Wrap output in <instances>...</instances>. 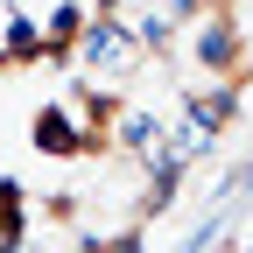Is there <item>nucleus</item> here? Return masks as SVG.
I'll list each match as a JSON object with an SVG mask.
<instances>
[{
    "instance_id": "20e7f679",
    "label": "nucleus",
    "mask_w": 253,
    "mask_h": 253,
    "mask_svg": "<svg viewBox=\"0 0 253 253\" xmlns=\"http://www.w3.org/2000/svg\"><path fill=\"white\" fill-rule=\"evenodd\" d=\"M28 49H42V36H36L28 21H14V56H28Z\"/></svg>"
},
{
    "instance_id": "f03ea898",
    "label": "nucleus",
    "mask_w": 253,
    "mask_h": 253,
    "mask_svg": "<svg viewBox=\"0 0 253 253\" xmlns=\"http://www.w3.org/2000/svg\"><path fill=\"white\" fill-rule=\"evenodd\" d=\"M197 63H211V71H232V63H239V36H232V21L197 28Z\"/></svg>"
},
{
    "instance_id": "f257e3e1",
    "label": "nucleus",
    "mask_w": 253,
    "mask_h": 253,
    "mask_svg": "<svg viewBox=\"0 0 253 253\" xmlns=\"http://www.w3.org/2000/svg\"><path fill=\"white\" fill-rule=\"evenodd\" d=\"M84 63H106V71H126V63H134V42L120 36L113 21H91L84 28Z\"/></svg>"
},
{
    "instance_id": "7ed1b4c3",
    "label": "nucleus",
    "mask_w": 253,
    "mask_h": 253,
    "mask_svg": "<svg viewBox=\"0 0 253 253\" xmlns=\"http://www.w3.org/2000/svg\"><path fill=\"white\" fill-rule=\"evenodd\" d=\"M120 134L134 141V148H148V141H155V120H141V113H126V126H120Z\"/></svg>"
}]
</instances>
